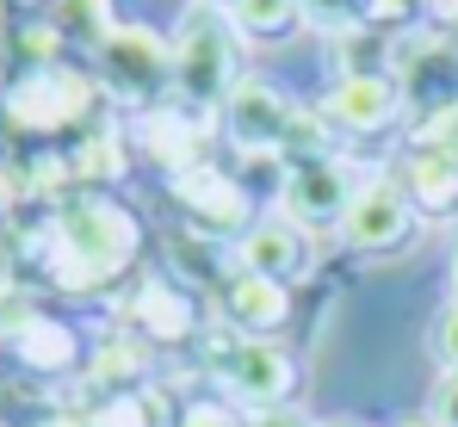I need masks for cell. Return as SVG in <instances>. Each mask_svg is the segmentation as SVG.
I'll use <instances>...</instances> for the list:
<instances>
[]
</instances>
